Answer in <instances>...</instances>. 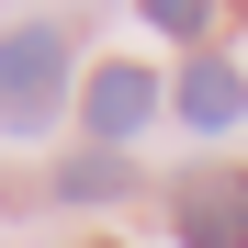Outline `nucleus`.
Masks as SVG:
<instances>
[{
    "instance_id": "f257e3e1",
    "label": "nucleus",
    "mask_w": 248,
    "mask_h": 248,
    "mask_svg": "<svg viewBox=\"0 0 248 248\" xmlns=\"http://www.w3.org/2000/svg\"><path fill=\"white\" fill-rule=\"evenodd\" d=\"M68 102V34L57 23H12L0 34V136H46Z\"/></svg>"
},
{
    "instance_id": "f03ea898",
    "label": "nucleus",
    "mask_w": 248,
    "mask_h": 248,
    "mask_svg": "<svg viewBox=\"0 0 248 248\" xmlns=\"http://www.w3.org/2000/svg\"><path fill=\"white\" fill-rule=\"evenodd\" d=\"M170 215H181V248H248V170H192Z\"/></svg>"
},
{
    "instance_id": "7ed1b4c3",
    "label": "nucleus",
    "mask_w": 248,
    "mask_h": 248,
    "mask_svg": "<svg viewBox=\"0 0 248 248\" xmlns=\"http://www.w3.org/2000/svg\"><path fill=\"white\" fill-rule=\"evenodd\" d=\"M79 113H91V136H102L113 158H124V136H136V124L158 113V79L113 57V68H91V79H79Z\"/></svg>"
},
{
    "instance_id": "20e7f679",
    "label": "nucleus",
    "mask_w": 248,
    "mask_h": 248,
    "mask_svg": "<svg viewBox=\"0 0 248 248\" xmlns=\"http://www.w3.org/2000/svg\"><path fill=\"white\" fill-rule=\"evenodd\" d=\"M170 113L192 124V136H237V124H248V68L192 57V68H181V91H170Z\"/></svg>"
},
{
    "instance_id": "39448f33",
    "label": "nucleus",
    "mask_w": 248,
    "mask_h": 248,
    "mask_svg": "<svg viewBox=\"0 0 248 248\" xmlns=\"http://www.w3.org/2000/svg\"><path fill=\"white\" fill-rule=\"evenodd\" d=\"M124 181H136V170H124L113 147H91V158H68V170H57V203H113Z\"/></svg>"
},
{
    "instance_id": "423d86ee",
    "label": "nucleus",
    "mask_w": 248,
    "mask_h": 248,
    "mask_svg": "<svg viewBox=\"0 0 248 248\" xmlns=\"http://www.w3.org/2000/svg\"><path fill=\"white\" fill-rule=\"evenodd\" d=\"M136 12H147L158 34H181V46H192V34H203V23H215V0H136Z\"/></svg>"
},
{
    "instance_id": "0eeeda50",
    "label": "nucleus",
    "mask_w": 248,
    "mask_h": 248,
    "mask_svg": "<svg viewBox=\"0 0 248 248\" xmlns=\"http://www.w3.org/2000/svg\"><path fill=\"white\" fill-rule=\"evenodd\" d=\"M102 248H113V237H102Z\"/></svg>"
}]
</instances>
